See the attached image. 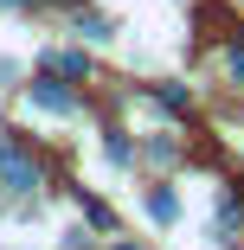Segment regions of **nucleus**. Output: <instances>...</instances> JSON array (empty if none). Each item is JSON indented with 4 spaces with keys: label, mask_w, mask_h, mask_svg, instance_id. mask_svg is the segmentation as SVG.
Returning <instances> with one entry per match:
<instances>
[{
    "label": "nucleus",
    "mask_w": 244,
    "mask_h": 250,
    "mask_svg": "<svg viewBox=\"0 0 244 250\" xmlns=\"http://www.w3.org/2000/svg\"><path fill=\"white\" fill-rule=\"evenodd\" d=\"M0 180H7L13 192H32V186H39V167H32V161L20 154L13 141H0Z\"/></svg>",
    "instance_id": "nucleus-1"
},
{
    "label": "nucleus",
    "mask_w": 244,
    "mask_h": 250,
    "mask_svg": "<svg viewBox=\"0 0 244 250\" xmlns=\"http://www.w3.org/2000/svg\"><path fill=\"white\" fill-rule=\"evenodd\" d=\"M148 212H155L161 225H174V218H180V199H174L167 186H155V192H148Z\"/></svg>",
    "instance_id": "nucleus-2"
},
{
    "label": "nucleus",
    "mask_w": 244,
    "mask_h": 250,
    "mask_svg": "<svg viewBox=\"0 0 244 250\" xmlns=\"http://www.w3.org/2000/svg\"><path fill=\"white\" fill-rule=\"evenodd\" d=\"M32 103H39V109H71V90H65V83H39Z\"/></svg>",
    "instance_id": "nucleus-3"
},
{
    "label": "nucleus",
    "mask_w": 244,
    "mask_h": 250,
    "mask_svg": "<svg viewBox=\"0 0 244 250\" xmlns=\"http://www.w3.org/2000/svg\"><path fill=\"white\" fill-rule=\"evenodd\" d=\"M45 71H65V77H84V58H77V52H52V58H45Z\"/></svg>",
    "instance_id": "nucleus-4"
},
{
    "label": "nucleus",
    "mask_w": 244,
    "mask_h": 250,
    "mask_svg": "<svg viewBox=\"0 0 244 250\" xmlns=\"http://www.w3.org/2000/svg\"><path fill=\"white\" fill-rule=\"evenodd\" d=\"M77 32H84L90 45H103V39H110V20H96V13H84V20H77Z\"/></svg>",
    "instance_id": "nucleus-5"
},
{
    "label": "nucleus",
    "mask_w": 244,
    "mask_h": 250,
    "mask_svg": "<svg viewBox=\"0 0 244 250\" xmlns=\"http://www.w3.org/2000/svg\"><path fill=\"white\" fill-rule=\"evenodd\" d=\"M0 7H32V0H0Z\"/></svg>",
    "instance_id": "nucleus-6"
},
{
    "label": "nucleus",
    "mask_w": 244,
    "mask_h": 250,
    "mask_svg": "<svg viewBox=\"0 0 244 250\" xmlns=\"http://www.w3.org/2000/svg\"><path fill=\"white\" fill-rule=\"evenodd\" d=\"M65 7H77V0H65Z\"/></svg>",
    "instance_id": "nucleus-7"
},
{
    "label": "nucleus",
    "mask_w": 244,
    "mask_h": 250,
    "mask_svg": "<svg viewBox=\"0 0 244 250\" xmlns=\"http://www.w3.org/2000/svg\"><path fill=\"white\" fill-rule=\"evenodd\" d=\"M122 250H135V244H122Z\"/></svg>",
    "instance_id": "nucleus-8"
}]
</instances>
